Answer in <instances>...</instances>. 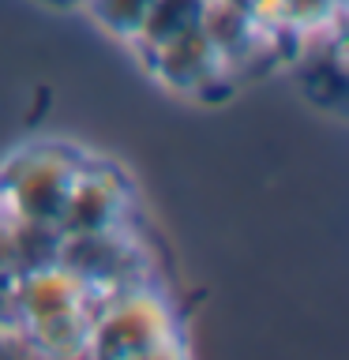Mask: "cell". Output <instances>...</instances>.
I'll list each match as a JSON object with an SVG mask.
<instances>
[{
  "instance_id": "obj_1",
  "label": "cell",
  "mask_w": 349,
  "mask_h": 360,
  "mask_svg": "<svg viewBox=\"0 0 349 360\" xmlns=\"http://www.w3.org/2000/svg\"><path fill=\"white\" fill-rule=\"evenodd\" d=\"M79 165L61 150H30L8 165L0 176V195H4L8 218L27 221H53L61 225L68 191L75 184Z\"/></svg>"
},
{
  "instance_id": "obj_2",
  "label": "cell",
  "mask_w": 349,
  "mask_h": 360,
  "mask_svg": "<svg viewBox=\"0 0 349 360\" xmlns=\"http://www.w3.org/2000/svg\"><path fill=\"white\" fill-rule=\"evenodd\" d=\"M165 311L151 297L132 292L120 304L101 311V319L87 326V342L94 353L113 356H135V353H154L165 342Z\"/></svg>"
},
{
  "instance_id": "obj_3",
  "label": "cell",
  "mask_w": 349,
  "mask_h": 360,
  "mask_svg": "<svg viewBox=\"0 0 349 360\" xmlns=\"http://www.w3.org/2000/svg\"><path fill=\"white\" fill-rule=\"evenodd\" d=\"M132 244L117 229L106 233H72L61 244V263L87 292L90 289H109L132 270Z\"/></svg>"
},
{
  "instance_id": "obj_4",
  "label": "cell",
  "mask_w": 349,
  "mask_h": 360,
  "mask_svg": "<svg viewBox=\"0 0 349 360\" xmlns=\"http://www.w3.org/2000/svg\"><path fill=\"white\" fill-rule=\"evenodd\" d=\"M124 214V191L120 180L109 173H75V184L68 191L64 214H61V233H106L117 229Z\"/></svg>"
},
{
  "instance_id": "obj_5",
  "label": "cell",
  "mask_w": 349,
  "mask_h": 360,
  "mask_svg": "<svg viewBox=\"0 0 349 360\" xmlns=\"http://www.w3.org/2000/svg\"><path fill=\"white\" fill-rule=\"evenodd\" d=\"M146 64H151V72L162 83L177 86V90H199L222 68L214 45L207 41V34L199 27L180 34L173 41H165V45H158V49H146Z\"/></svg>"
},
{
  "instance_id": "obj_6",
  "label": "cell",
  "mask_w": 349,
  "mask_h": 360,
  "mask_svg": "<svg viewBox=\"0 0 349 360\" xmlns=\"http://www.w3.org/2000/svg\"><path fill=\"white\" fill-rule=\"evenodd\" d=\"M199 15H203V0H154L151 11H146L139 34V49H158V45L180 38V34L196 30L199 27Z\"/></svg>"
},
{
  "instance_id": "obj_7",
  "label": "cell",
  "mask_w": 349,
  "mask_h": 360,
  "mask_svg": "<svg viewBox=\"0 0 349 360\" xmlns=\"http://www.w3.org/2000/svg\"><path fill=\"white\" fill-rule=\"evenodd\" d=\"M101 27L117 38H135L154 0H83Z\"/></svg>"
},
{
  "instance_id": "obj_8",
  "label": "cell",
  "mask_w": 349,
  "mask_h": 360,
  "mask_svg": "<svg viewBox=\"0 0 349 360\" xmlns=\"http://www.w3.org/2000/svg\"><path fill=\"white\" fill-rule=\"evenodd\" d=\"M334 4H342V0H281V11L297 27H312V22H323L331 15Z\"/></svg>"
},
{
  "instance_id": "obj_9",
  "label": "cell",
  "mask_w": 349,
  "mask_h": 360,
  "mask_svg": "<svg viewBox=\"0 0 349 360\" xmlns=\"http://www.w3.org/2000/svg\"><path fill=\"white\" fill-rule=\"evenodd\" d=\"M11 285H15V278L8 270H0V319L11 315Z\"/></svg>"
}]
</instances>
